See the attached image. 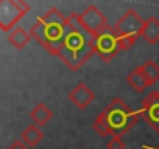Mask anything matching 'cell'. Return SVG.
I'll return each instance as SVG.
<instances>
[{
  "label": "cell",
  "mask_w": 159,
  "mask_h": 149,
  "mask_svg": "<svg viewBox=\"0 0 159 149\" xmlns=\"http://www.w3.org/2000/svg\"><path fill=\"white\" fill-rule=\"evenodd\" d=\"M69 20V31L66 34V39L58 51V57L73 71L80 70L84 62L95 54L94 50V36L89 34L84 27L80 22L78 14H70L67 17Z\"/></svg>",
  "instance_id": "obj_1"
},
{
  "label": "cell",
  "mask_w": 159,
  "mask_h": 149,
  "mask_svg": "<svg viewBox=\"0 0 159 149\" xmlns=\"http://www.w3.org/2000/svg\"><path fill=\"white\" fill-rule=\"evenodd\" d=\"M139 112L133 110L128 104H125L119 96L112 98V101L97 115L92 127L100 137L108 135H125L131 127L139 121Z\"/></svg>",
  "instance_id": "obj_2"
},
{
  "label": "cell",
  "mask_w": 159,
  "mask_h": 149,
  "mask_svg": "<svg viewBox=\"0 0 159 149\" xmlns=\"http://www.w3.org/2000/svg\"><path fill=\"white\" fill-rule=\"evenodd\" d=\"M69 31V20L56 8H50L44 16H41L33 28L30 30L31 37L39 42L48 53L58 54L66 34Z\"/></svg>",
  "instance_id": "obj_3"
},
{
  "label": "cell",
  "mask_w": 159,
  "mask_h": 149,
  "mask_svg": "<svg viewBox=\"0 0 159 149\" xmlns=\"http://www.w3.org/2000/svg\"><path fill=\"white\" fill-rule=\"evenodd\" d=\"M30 11L25 0H0V28L11 31L13 27Z\"/></svg>",
  "instance_id": "obj_4"
},
{
  "label": "cell",
  "mask_w": 159,
  "mask_h": 149,
  "mask_svg": "<svg viewBox=\"0 0 159 149\" xmlns=\"http://www.w3.org/2000/svg\"><path fill=\"white\" fill-rule=\"evenodd\" d=\"M94 50L103 62H109L119 54V51H122L119 44V34L114 31V28L108 27L103 33L94 36Z\"/></svg>",
  "instance_id": "obj_5"
},
{
  "label": "cell",
  "mask_w": 159,
  "mask_h": 149,
  "mask_svg": "<svg viewBox=\"0 0 159 149\" xmlns=\"http://www.w3.org/2000/svg\"><path fill=\"white\" fill-rule=\"evenodd\" d=\"M145 20L134 11V10H126L123 16L114 23V31L119 36H129V37H140L142 28H143Z\"/></svg>",
  "instance_id": "obj_6"
},
{
  "label": "cell",
  "mask_w": 159,
  "mask_h": 149,
  "mask_svg": "<svg viewBox=\"0 0 159 149\" xmlns=\"http://www.w3.org/2000/svg\"><path fill=\"white\" fill-rule=\"evenodd\" d=\"M80 17V22H81V25L84 27V30L92 34V36H98L100 33H103L109 25L106 22V17L105 14L95 6V5H91L88 6L81 14H78Z\"/></svg>",
  "instance_id": "obj_7"
},
{
  "label": "cell",
  "mask_w": 159,
  "mask_h": 149,
  "mask_svg": "<svg viewBox=\"0 0 159 149\" xmlns=\"http://www.w3.org/2000/svg\"><path fill=\"white\" fill-rule=\"evenodd\" d=\"M139 115L150 124L153 130L159 132V92L157 90H153L150 92V95L145 96Z\"/></svg>",
  "instance_id": "obj_8"
},
{
  "label": "cell",
  "mask_w": 159,
  "mask_h": 149,
  "mask_svg": "<svg viewBox=\"0 0 159 149\" xmlns=\"http://www.w3.org/2000/svg\"><path fill=\"white\" fill-rule=\"evenodd\" d=\"M69 100L70 103L80 109L84 110L88 106H91L95 100V93L91 90V87H88L84 83H78L70 92H69Z\"/></svg>",
  "instance_id": "obj_9"
},
{
  "label": "cell",
  "mask_w": 159,
  "mask_h": 149,
  "mask_svg": "<svg viewBox=\"0 0 159 149\" xmlns=\"http://www.w3.org/2000/svg\"><path fill=\"white\" fill-rule=\"evenodd\" d=\"M126 83H128L129 87H131L134 92H137V93L145 92V90L151 86L150 79L147 78V74H145V71H143V68H142V65H139V67H136L134 70L129 71V74L126 76Z\"/></svg>",
  "instance_id": "obj_10"
},
{
  "label": "cell",
  "mask_w": 159,
  "mask_h": 149,
  "mask_svg": "<svg viewBox=\"0 0 159 149\" xmlns=\"http://www.w3.org/2000/svg\"><path fill=\"white\" fill-rule=\"evenodd\" d=\"M140 37H143L145 42L150 44V45H153V44H156L159 40V20L154 16H150L145 20L142 33H140Z\"/></svg>",
  "instance_id": "obj_11"
},
{
  "label": "cell",
  "mask_w": 159,
  "mask_h": 149,
  "mask_svg": "<svg viewBox=\"0 0 159 149\" xmlns=\"http://www.w3.org/2000/svg\"><path fill=\"white\" fill-rule=\"evenodd\" d=\"M30 118H31L33 124H36V126L41 127V126H45V124L53 118V112L50 110V107H47V104L39 103V104H36V106L31 109Z\"/></svg>",
  "instance_id": "obj_12"
},
{
  "label": "cell",
  "mask_w": 159,
  "mask_h": 149,
  "mask_svg": "<svg viewBox=\"0 0 159 149\" xmlns=\"http://www.w3.org/2000/svg\"><path fill=\"white\" fill-rule=\"evenodd\" d=\"M42 138H44V132H42V130L39 129V126H36V124L27 126V127L22 130V134H20V140H22L25 144H28L30 147L38 146V143H41Z\"/></svg>",
  "instance_id": "obj_13"
},
{
  "label": "cell",
  "mask_w": 159,
  "mask_h": 149,
  "mask_svg": "<svg viewBox=\"0 0 159 149\" xmlns=\"http://www.w3.org/2000/svg\"><path fill=\"white\" fill-rule=\"evenodd\" d=\"M31 39H33L31 34L27 33L22 27H16V28L11 30L10 34H8V42H10L14 48H17V50H22L25 45H28V42H30Z\"/></svg>",
  "instance_id": "obj_14"
},
{
  "label": "cell",
  "mask_w": 159,
  "mask_h": 149,
  "mask_svg": "<svg viewBox=\"0 0 159 149\" xmlns=\"http://www.w3.org/2000/svg\"><path fill=\"white\" fill-rule=\"evenodd\" d=\"M142 68H143V71H145V74H147V78L150 79L151 86L159 81V65H157L153 59L145 61V62L142 64Z\"/></svg>",
  "instance_id": "obj_15"
},
{
  "label": "cell",
  "mask_w": 159,
  "mask_h": 149,
  "mask_svg": "<svg viewBox=\"0 0 159 149\" xmlns=\"http://www.w3.org/2000/svg\"><path fill=\"white\" fill-rule=\"evenodd\" d=\"M106 147H108V149H126L125 141L122 140L120 135H112V138L108 141Z\"/></svg>",
  "instance_id": "obj_16"
},
{
  "label": "cell",
  "mask_w": 159,
  "mask_h": 149,
  "mask_svg": "<svg viewBox=\"0 0 159 149\" xmlns=\"http://www.w3.org/2000/svg\"><path fill=\"white\" fill-rule=\"evenodd\" d=\"M8 149H30V146L25 144L22 140H16V141H13V143L8 146Z\"/></svg>",
  "instance_id": "obj_17"
},
{
  "label": "cell",
  "mask_w": 159,
  "mask_h": 149,
  "mask_svg": "<svg viewBox=\"0 0 159 149\" xmlns=\"http://www.w3.org/2000/svg\"><path fill=\"white\" fill-rule=\"evenodd\" d=\"M150 149H159V146H154V147H150Z\"/></svg>",
  "instance_id": "obj_18"
}]
</instances>
